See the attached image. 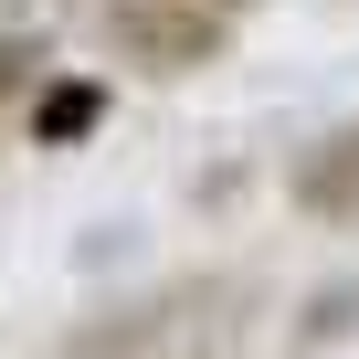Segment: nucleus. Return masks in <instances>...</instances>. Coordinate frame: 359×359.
Wrapping results in <instances>:
<instances>
[{"label":"nucleus","instance_id":"nucleus-1","mask_svg":"<svg viewBox=\"0 0 359 359\" xmlns=\"http://www.w3.org/2000/svg\"><path fill=\"white\" fill-rule=\"evenodd\" d=\"M254 285L243 275H191V285H169L148 306H116L106 327H85L64 359H212L233 327H243Z\"/></svg>","mask_w":359,"mask_h":359},{"label":"nucleus","instance_id":"nucleus-2","mask_svg":"<svg viewBox=\"0 0 359 359\" xmlns=\"http://www.w3.org/2000/svg\"><path fill=\"white\" fill-rule=\"evenodd\" d=\"M106 53L116 64H137V74H201V64H222V43H233V22L222 11H191V0H106Z\"/></svg>","mask_w":359,"mask_h":359},{"label":"nucleus","instance_id":"nucleus-3","mask_svg":"<svg viewBox=\"0 0 359 359\" xmlns=\"http://www.w3.org/2000/svg\"><path fill=\"white\" fill-rule=\"evenodd\" d=\"M285 191H296V212H306V222H359V116H348V127H327V137L296 158Z\"/></svg>","mask_w":359,"mask_h":359},{"label":"nucleus","instance_id":"nucleus-4","mask_svg":"<svg viewBox=\"0 0 359 359\" xmlns=\"http://www.w3.org/2000/svg\"><path fill=\"white\" fill-rule=\"evenodd\" d=\"M32 85H43V43H32V32H11V22H0V106H22Z\"/></svg>","mask_w":359,"mask_h":359},{"label":"nucleus","instance_id":"nucleus-5","mask_svg":"<svg viewBox=\"0 0 359 359\" xmlns=\"http://www.w3.org/2000/svg\"><path fill=\"white\" fill-rule=\"evenodd\" d=\"M74 127H95V85H74V95H43V137H74Z\"/></svg>","mask_w":359,"mask_h":359},{"label":"nucleus","instance_id":"nucleus-6","mask_svg":"<svg viewBox=\"0 0 359 359\" xmlns=\"http://www.w3.org/2000/svg\"><path fill=\"white\" fill-rule=\"evenodd\" d=\"M191 11H222V22H233V11H243V0H191Z\"/></svg>","mask_w":359,"mask_h":359}]
</instances>
